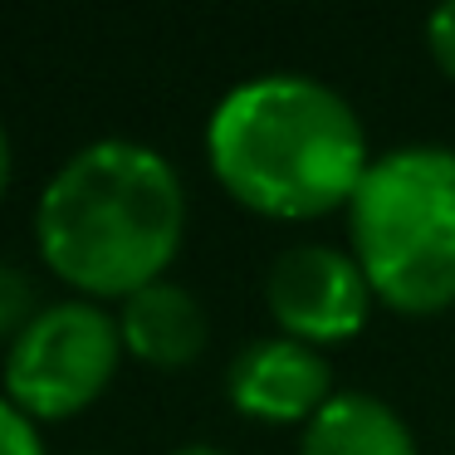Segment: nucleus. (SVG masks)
Listing matches in <instances>:
<instances>
[{
    "label": "nucleus",
    "mask_w": 455,
    "mask_h": 455,
    "mask_svg": "<svg viewBox=\"0 0 455 455\" xmlns=\"http://www.w3.org/2000/svg\"><path fill=\"white\" fill-rule=\"evenodd\" d=\"M206 152L240 206L279 220L347 206L372 167L353 103L308 74L235 84L206 123Z\"/></svg>",
    "instance_id": "1"
},
{
    "label": "nucleus",
    "mask_w": 455,
    "mask_h": 455,
    "mask_svg": "<svg viewBox=\"0 0 455 455\" xmlns=\"http://www.w3.org/2000/svg\"><path fill=\"white\" fill-rule=\"evenodd\" d=\"M40 255L89 294L157 284L187 230V191L157 148L103 138L79 148L40 191Z\"/></svg>",
    "instance_id": "2"
},
{
    "label": "nucleus",
    "mask_w": 455,
    "mask_h": 455,
    "mask_svg": "<svg viewBox=\"0 0 455 455\" xmlns=\"http://www.w3.org/2000/svg\"><path fill=\"white\" fill-rule=\"evenodd\" d=\"M353 259L402 314L455 304V148L416 142L372 157L347 201Z\"/></svg>",
    "instance_id": "3"
},
{
    "label": "nucleus",
    "mask_w": 455,
    "mask_h": 455,
    "mask_svg": "<svg viewBox=\"0 0 455 455\" xmlns=\"http://www.w3.org/2000/svg\"><path fill=\"white\" fill-rule=\"evenodd\" d=\"M118 353V318H108L99 304H50L11 338L5 392L30 416H74L108 387Z\"/></svg>",
    "instance_id": "4"
},
{
    "label": "nucleus",
    "mask_w": 455,
    "mask_h": 455,
    "mask_svg": "<svg viewBox=\"0 0 455 455\" xmlns=\"http://www.w3.org/2000/svg\"><path fill=\"white\" fill-rule=\"evenodd\" d=\"M265 299L284 338H299L308 347L363 333L367 314H372V284H367L363 265L333 245H314V240L289 245L269 265Z\"/></svg>",
    "instance_id": "5"
},
{
    "label": "nucleus",
    "mask_w": 455,
    "mask_h": 455,
    "mask_svg": "<svg viewBox=\"0 0 455 455\" xmlns=\"http://www.w3.org/2000/svg\"><path fill=\"white\" fill-rule=\"evenodd\" d=\"M226 392L235 411L255 421H314L333 396V367L299 338H255L226 367Z\"/></svg>",
    "instance_id": "6"
},
{
    "label": "nucleus",
    "mask_w": 455,
    "mask_h": 455,
    "mask_svg": "<svg viewBox=\"0 0 455 455\" xmlns=\"http://www.w3.org/2000/svg\"><path fill=\"white\" fill-rule=\"evenodd\" d=\"M118 333H123V347L132 357H142V363L187 367L201 357V347L211 338V323H206V308H201V299L191 289L172 284V279H157V284L123 299Z\"/></svg>",
    "instance_id": "7"
},
{
    "label": "nucleus",
    "mask_w": 455,
    "mask_h": 455,
    "mask_svg": "<svg viewBox=\"0 0 455 455\" xmlns=\"http://www.w3.org/2000/svg\"><path fill=\"white\" fill-rule=\"evenodd\" d=\"M299 455H416L411 426L372 392H333L304 426Z\"/></svg>",
    "instance_id": "8"
},
{
    "label": "nucleus",
    "mask_w": 455,
    "mask_h": 455,
    "mask_svg": "<svg viewBox=\"0 0 455 455\" xmlns=\"http://www.w3.org/2000/svg\"><path fill=\"white\" fill-rule=\"evenodd\" d=\"M35 318V284L0 259V333H20Z\"/></svg>",
    "instance_id": "9"
},
{
    "label": "nucleus",
    "mask_w": 455,
    "mask_h": 455,
    "mask_svg": "<svg viewBox=\"0 0 455 455\" xmlns=\"http://www.w3.org/2000/svg\"><path fill=\"white\" fill-rule=\"evenodd\" d=\"M0 455H44L30 411H20L11 396H0Z\"/></svg>",
    "instance_id": "10"
},
{
    "label": "nucleus",
    "mask_w": 455,
    "mask_h": 455,
    "mask_svg": "<svg viewBox=\"0 0 455 455\" xmlns=\"http://www.w3.org/2000/svg\"><path fill=\"white\" fill-rule=\"evenodd\" d=\"M426 44H431L435 64L455 79V0H445L426 15Z\"/></svg>",
    "instance_id": "11"
},
{
    "label": "nucleus",
    "mask_w": 455,
    "mask_h": 455,
    "mask_svg": "<svg viewBox=\"0 0 455 455\" xmlns=\"http://www.w3.org/2000/svg\"><path fill=\"white\" fill-rule=\"evenodd\" d=\"M5 187H11V138L0 128V196H5Z\"/></svg>",
    "instance_id": "12"
},
{
    "label": "nucleus",
    "mask_w": 455,
    "mask_h": 455,
    "mask_svg": "<svg viewBox=\"0 0 455 455\" xmlns=\"http://www.w3.org/2000/svg\"><path fill=\"white\" fill-rule=\"evenodd\" d=\"M172 455H230V451H216V445H181V451Z\"/></svg>",
    "instance_id": "13"
},
{
    "label": "nucleus",
    "mask_w": 455,
    "mask_h": 455,
    "mask_svg": "<svg viewBox=\"0 0 455 455\" xmlns=\"http://www.w3.org/2000/svg\"><path fill=\"white\" fill-rule=\"evenodd\" d=\"M84 455H99V451H84Z\"/></svg>",
    "instance_id": "14"
}]
</instances>
